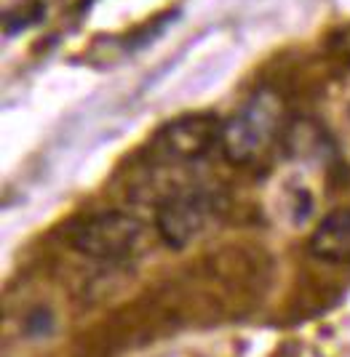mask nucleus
Segmentation results:
<instances>
[{
    "instance_id": "3",
    "label": "nucleus",
    "mask_w": 350,
    "mask_h": 357,
    "mask_svg": "<svg viewBox=\"0 0 350 357\" xmlns=\"http://www.w3.org/2000/svg\"><path fill=\"white\" fill-rule=\"evenodd\" d=\"M145 224L126 211H99L73 227L70 245L78 253L105 261V264H129L145 248Z\"/></svg>"
},
{
    "instance_id": "1",
    "label": "nucleus",
    "mask_w": 350,
    "mask_h": 357,
    "mask_svg": "<svg viewBox=\"0 0 350 357\" xmlns=\"http://www.w3.org/2000/svg\"><path fill=\"white\" fill-rule=\"evenodd\" d=\"M281 128H284L281 96L270 89H259L228 120H222L219 152L233 165L254 163L273 147Z\"/></svg>"
},
{
    "instance_id": "4",
    "label": "nucleus",
    "mask_w": 350,
    "mask_h": 357,
    "mask_svg": "<svg viewBox=\"0 0 350 357\" xmlns=\"http://www.w3.org/2000/svg\"><path fill=\"white\" fill-rule=\"evenodd\" d=\"M222 142V120L209 112H196L166 123L152 139L150 152L158 163L196 165L209 158Z\"/></svg>"
},
{
    "instance_id": "2",
    "label": "nucleus",
    "mask_w": 350,
    "mask_h": 357,
    "mask_svg": "<svg viewBox=\"0 0 350 357\" xmlns=\"http://www.w3.org/2000/svg\"><path fill=\"white\" fill-rule=\"evenodd\" d=\"M219 213V197L212 187L180 184L155 203V232L168 248L182 251L212 227Z\"/></svg>"
},
{
    "instance_id": "6",
    "label": "nucleus",
    "mask_w": 350,
    "mask_h": 357,
    "mask_svg": "<svg viewBox=\"0 0 350 357\" xmlns=\"http://www.w3.org/2000/svg\"><path fill=\"white\" fill-rule=\"evenodd\" d=\"M340 43H342V51H345V54H350V27L342 32V40H340Z\"/></svg>"
},
{
    "instance_id": "5",
    "label": "nucleus",
    "mask_w": 350,
    "mask_h": 357,
    "mask_svg": "<svg viewBox=\"0 0 350 357\" xmlns=\"http://www.w3.org/2000/svg\"><path fill=\"white\" fill-rule=\"evenodd\" d=\"M310 253L329 264H350V208L329 211L310 235Z\"/></svg>"
}]
</instances>
